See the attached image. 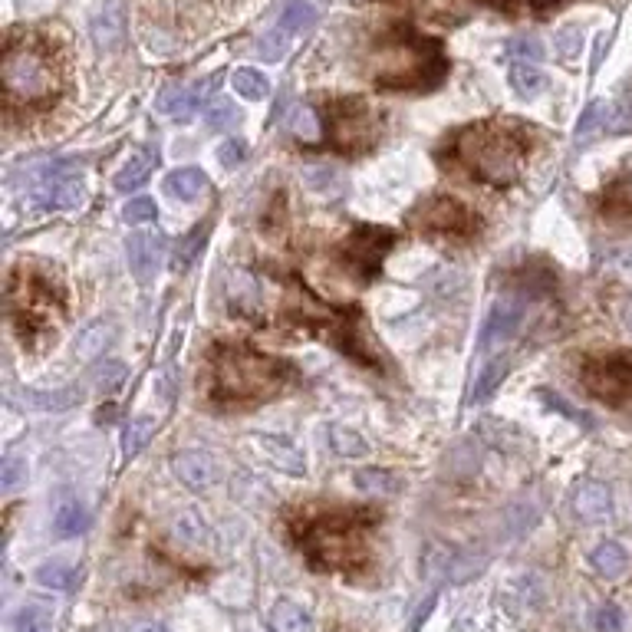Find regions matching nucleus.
Instances as JSON below:
<instances>
[{
    "label": "nucleus",
    "instance_id": "1",
    "mask_svg": "<svg viewBox=\"0 0 632 632\" xmlns=\"http://www.w3.org/2000/svg\"><path fill=\"white\" fill-rule=\"evenodd\" d=\"M293 379V366L284 359L254 353L247 346L221 343L211 353V395L221 402L270 399Z\"/></svg>",
    "mask_w": 632,
    "mask_h": 632
},
{
    "label": "nucleus",
    "instance_id": "2",
    "mask_svg": "<svg viewBox=\"0 0 632 632\" xmlns=\"http://www.w3.org/2000/svg\"><path fill=\"white\" fill-rule=\"evenodd\" d=\"M372 73L386 89H432L448 76V60L438 40L399 27L379 43Z\"/></svg>",
    "mask_w": 632,
    "mask_h": 632
},
{
    "label": "nucleus",
    "instance_id": "3",
    "mask_svg": "<svg viewBox=\"0 0 632 632\" xmlns=\"http://www.w3.org/2000/svg\"><path fill=\"white\" fill-rule=\"evenodd\" d=\"M455 155L465 162L468 172L484 185H514L524 168V142L504 126L484 122L458 132Z\"/></svg>",
    "mask_w": 632,
    "mask_h": 632
},
{
    "label": "nucleus",
    "instance_id": "4",
    "mask_svg": "<svg viewBox=\"0 0 632 632\" xmlns=\"http://www.w3.org/2000/svg\"><path fill=\"white\" fill-rule=\"evenodd\" d=\"M369 527V514L363 511H336L316 517L300 534L313 567L320 570H346L363 557V530Z\"/></svg>",
    "mask_w": 632,
    "mask_h": 632
},
{
    "label": "nucleus",
    "instance_id": "5",
    "mask_svg": "<svg viewBox=\"0 0 632 632\" xmlns=\"http://www.w3.org/2000/svg\"><path fill=\"white\" fill-rule=\"evenodd\" d=\"M4 89L7 103L14 106H50L60 96V76L37 43L10 40L4 53Z\"/></svg>",
    "mask_w": 632,
    "mask_h": 632
},
{
    "label": "nucleus",
    "instance_id": "6",
    "mask_svg": "<svg viewBox=\"0 0 632 632\" xmlns=\"http://www.w3.org/2000/svg\"><path fill=\"white\" fill-rule=\"evenodd\" d=\"M10 313H14L17 326L24 330V336L40 333L53 326L63 316V297L56 284H50L47 277L37 274V270H17L14 280H10V293H7Z\"/></svg>",
    "mask_w": 632,
    "mask_h": 632
},
{
    "label": "nucleus",
    "instance_id": "7",
    "mask_svg": "<svg viewBox=\"0 0 632 632\" xmlns=\"http://www.w3.org/2000/svg\"><path fill=\"white\" fill-rule=\"evenodd\" d=\"M395 247V231L389 228H356L340 247V261L356 280H372L379 274V264Z\"/></svg>",
    "mask_w": 632,
    "mask_h": 632
},
{
    "label": "nucleus",
    "instance_id": "8",
    "mask_svg": "<svg viewBox=\"0 0 632 632\" xmlns=\"http://www.w3.org/2000/svg\"><path fill=\"white\" fill-rule=\"evenodd\" d=\"M583 386L606 405H623L632 399V359L629 356H600L583 369Z\"/></svg>",
    "mask_w": 632,
    "mask_h": 632
},
{
    "label": "nucleus",
    "instance_id": "9",
    "mask_svg": "<svg viewBox=\"0 0 632 632\" xmlns=\"http://www.w3.org/2000/svg\"><path fill=\"white\" fill-rule=\"evenodd\" d=\"M330 132H333V149L363 152L376 142V116H372V109L366 103H356V99L333 103Z\"/></svg>",
    "mask_w": 632,
    "mask_h": 632
},
{
    "label": "nucleus",
    "instance_id": "10",
    "mask_svg": "<svg viewBox=\"0 0 632 632\" xmlns=\"http://www.w3.org/2000/svg\"><path fill=\"white\" fill-rule=\"evenodd\" d=\"M415 224L428 234H445V237H468L478 231L474 211L455 198H428L425 205L415 211Z\"/></svg>",
    "mask_w": 632,
    "mask_h": 632
},
{
    "label": "nucleus",
    "instance_id": "11",
    "mask_svg": "<svg viewBox=\"0 0 632 632\" xmlns=\"http://www.w3.org/2000/svg\"><path fill=\"white\" fill-rule=\"evenodd\" d=\"M247 448H251L267 468H274L280 474H290V478H303V474H307V458H303V451L284 435H264V432L247 435Z\"/></svg>",
    "mask_w": 632,
    "mask_h": 632
},
{
    "label": "nucleus",
    "instance_id": "12",
    "mask_svg": "<svg viewBox=\"0 0 632 632\" xmlns=\"http://www.w3.org/2000/svg\"><path fill=\"white\" fill-rule=\"evenodd\" d=\"M165 234L162 231H135L126 241V254H129V270L139 284H152V277L158 274V267L165 261Z\"/></svg>",
    "mask_w": 632,
    "mask_h": 632
},
{
    "label": "nucleus",
    "instance_id": "13",
    "mask_svg": "<svg viewBox=\"0 0 632 632\" xmlns=\"http://www.w3.org/2000/svg\"><path fill=\"white\" fill-rule=\"evenodd\" d=\"M524 320V303L521 300H501L494 303L488 320L481 326V336H478V353H491V349H498L501 343H507L511 336L517 333V326Z\"/></svg>",
    "mask_w": 632,
    "mask_h": 632
},
{
    "label": "nucleus",
    "instance_id": "14",
    "mask_svg": "<svg viewBox=\"0 0 632 632\" xmlns=\"http://www.w3.org/2000/svg\"><path fill=\"white\" fill-rule=\"evenodd\" d=\"M570 507L583 524H603L613 517V494L600 481H577L570 491Z\"/></svg>",
    "mask_w": 632,
    "mask_h": 632
},
{
    "label": "nucleus",
    "instance_id": "15",
    "mask_svg": "<svg viewBox=\"0 0 632 632\" xmlns=\"http://www.w3.org/2000/svg\"><path fill=\"white\" fill-rule=\"evenodd\" d=\"M172 471L178 481L195 491H205L221 478V465L208 455V451H178L172 458Z\"/></svg>",
    "mask_w": 632,
    "mask_h": 632
},
{
    "label": "nucleus",
    "instance_id": "16",
    "mask_svg": "<svg viewBox=\"0 0 632 632\" xmlns=\"http://www.w3.org/2000/svg\"><path fill=\"white\" fill-rule=\"evenodd\" d=\"M76 402H83V389L79 386H63V389H17L14 405L27 412H66L73 409Z\"/></svg>",
    "mask_w": 632,
    "mask_h": 632
},
{
    "label": "nucleus",
    "instance_id": "17",
    "mask_svg": "<svg viewBox=\"0 0 632 632\" xmlns=\"http://www.w3.org/2000/svg\"><path fill=\"white\" fill-rule=\"evenodd\" d=\"M89 37H93L99 53H112L122 47V40H126V10H122L119 0H109V4L93 17Z\"/></svg>",
    "mask_w": 632,
    "mask_h": 632
},
{
    "label": "nucleus",
    "instance_id": "18",
    "mask_svg": "<svg viewBox=\"0 0 632 632\" xmlns=\"http://www.w3.org/2000/svg\"><path fill=\"white\" fill-rule=\"evenodd\" d=\"M198 106H201L198 89L195 86H185V83L165 86L162 93H158V99H155V109L162 112V116L175 119V122H191V119H195Z\"/></svg>",
    "mask_w": 632,
    "mask_h": 632
},
{
    "label": "nucleus",
    "instance_id": "19",
    "mask_svg": "<svg viewBox=\"0 0 632 632\" xmlns=\"http://www.w3.org/2000/svg\"><path fill=\"white\" fill-rule=\"evenodd\" d=\"M116 340V326L109 320H93L89 326H83L76 336V356L79 363H93L109 349V343Z\"/></svg>",
    "mask_w": 632,
    "mask_h": 632
},
{
    "label": "nucleus",
    "instance_id": "20",
    "mask_svg": "<svg viewBox=\"0 0 632 632\" xmlns=\"http://www.w3.org/2000/svg\"><path fill=\"white\" fill-rule=\"evenodd\" d=\"M165 191L175 201H185V205H191V201H198L208 191V178H205L201 168H191V165L175 168V172L165 175Z\"/></svg>",
    "mask_w": 632,
    "mask_h": 632
},
{
    "label": "nucleus",
    "instance_id": "21",
    "mask_svg": "<svg viewBox=\"0 0 632 632\" xmlns=\"http://www.w3.org/2000/svg\"><path fill=\"white\" fill-rule=\"evenodd\" d=\"M89 511L83 501L76 498H63L60 504H56V514H53V527H56V537L60 540H70V537H79L89 530Z\"/></svg>",
    "mask_w": 632,
    "mask_h": 632
},
{
    "label": "nucleus",
    "instance_id": "22",
    "mask_svg": "<svg viewBox=\"0 0 632 632\" xmlns=\"http://www.w3.org/2000/svg\"><path fill=\"white\" fill-rule=\"evenodd\" d=\"M590 563L603 580H619L629 570V553L616 540H600L590 553Z\"/></svg>",
    "mask_w": 632,
    "mask_h": 632
},
{
    "label": "nucleus",
    "instance_id": "23",
    "mask_svg": "<svg viewBox=\"0 0 632 632\" xmlns=\"http://www.w3.org/2000/svg\"><path fill=\"white\" fill-rule=\"evenodd\" d=\"M267 623L274 632H313V616L300 603H290V600H280L270 609Z\"/></svg>",
    "mask_w": 632,
    "mask_h": 632
},
{
    "label": "nucleus",
    "instance_id": "24",
    "mask_svg": "<svg viewBox=\"0 0 632 632\" xmlns=\"http://www.w3.org/2000/svg\"><path fill=\"white\" fill-rule=\"evenodd\" d=\"M313 20H316V7L310 4V0H290V4L280 10L274 27L284 33L287 40H293V37H300L303 30H310Z\"/></svg>",
    "mask_w": 632,
    "mask_h": 632
},
{
    "label": "nucleus",
    "instance_id": "25",
    "mask_svg": "<svg viewBox=\"0 0 632 632\" xmlns=\"http://www.w3.org/2000/svg\"><path fill=\"white\" fill-rule=\"evenodd\" d=\"M507 372H511V366H507V359H491L488 366H484L478 372V379H474V386H471V395H468V402L471 405H481V402H488L494 392L501 389V382L507 379Z\"/></svg>",
    "mask_w": 632,
    "mask_h": 632
},
{
    "label": "nucleus",
    "instance_id": "26",
    "mask_svg": "<svg viewBox=\"0 0 632 632\" xmlns=\"http://www.w3.org/2000/svg\"><path fill=\"white\" fill-rule=\"evenodd\" d=\"M228 293H231L234 307L241 313H254V310L264 307V290H261V284H257V277H251V274H231Z\"/></svg>",
    "mask_w": 632,
    "mask_h": 632
},
{
    "label": "nucleus",
    "instance_id": "27",
    "mask_svg": "<svg viewBox=\"0 0 632 632\" xmlns=\"http://www.w3.org/2000/svg\"><path fill=\"white\" fill-rule=\"evenodd\" d=\"M231 86L237 96L251 99V103H261V99L270 96V79L261 70H254V66H237L231 76Z\"/></svg>",
    "mask_w": 632,
    "mask_h": 632
},
{
    "label": "nucleus",
    "instance_id": "28",
    "mask_svg": "<svg viewBox=\"0 0 632 632\" xmlns=\"http://www.w3.org/2000/svg\"><path fill=\"white\" fill-rule=\"evenodd\" d=\"M33 580H37L40 586H47V590L66 593L76 583V567H73V563H66V560H47V563H40V567L33 570Z\"/></svg>",
    "mask_w": 632,
    "mask_h": 632
},
{
    "label": "nucleus",
    "instance_id": "29",
    "mask_svg": "<svg viewBox=\"0 0 632 632\" xmlns=\"http://www.w3.org/2000/svg\"><path fill=\"white\" fill-rule=\"evenodd\" d=\"M172 534H175L178 544H185V547H208V540H211L208 524L201 521L195 511L178 514L175 524H172Z\"/></svg>",
    "mask_w": 632,
    "mask_h": 632
},
{
    "label": "nucleus",
    "instance_id": "30",
    "mask_svg": "<svg viewBox=\"0 0 632 632\" xmlns=\"http://www.w3.org/2000/svg\"><path fill=\"white\" fill-rule=\"evenodd\" d=\"M613 119H616V106L596 99V103L583 109V116L577 122V142H586L596 129H613Z\"/></svg>",
    "mask_w": 632,
    "mask_h": 632
},
{
    "label": "nucleus",
    "instance_id": "31",
    "mask_svg": "<svg viewBox=\"0 0 632 632\" xmlns=\"http://www.w3.org/2000/svg\"><path fill=\"white\" fill-rule=\"evenodd\" d=\"M326 438H330V448L336 451V455H343V458H363L369 445H366V438L356 432V428H349V425H330L326 428Z\"/></svg>",
    "mask_w": 632,
    "mask_h": 632
},
{
    "label": "nucleus",
    "instance_id": "32",
    "mask_svg": "<svg viewBox=\"0 0 632 632\" xmlns=\"http://www.w3.org/2000/svg\"><path fill=\"white\" fill-rule=\"evenodd\" d=\"M547 79L537 70L534 63H514L511 66V89L517 93V99H537L544 93Z\"/></svg>",
    "mask_w": 632,
    "mask_h": 632
},
{
    "label": "nucleus",
    "instance_id": "33",
    "mask_svg": "<svg viewBox=\"0 0 632 632\" xmlns=\"http://www.w3.org/2000/svg\"><path fill=\"white\" fill-rule=\"evenodd\" d=\"M152 172V155L149 152H135L126 165L119 168L116 178H112V185H116V191H132L145 185V178H149Z\"/></svg>",
    "mask_w": 632,
    "mask_h": 632
},
{
    "label": "nucleus",
    "instance_id": "34",
    "mask_svg": "<svg viewBox=\"0 0 632 632\" xmlns=\"http://www.w3.org/2000/svg\"><path fill=\"white\" fill-rule=\"evenodd\" d=\"M152 435H155V419H152V415H139V419H132L126 425V432H122V455L135 458L145 445L152 442Z\"/></svg>",
    "mask_w": 632,
    "mask_h": 632
},
{
    "label": "nucleus",
    "instance_id": "35",
    "mask_svg": "<svg viewBox=\"0 0 632 632\" xmlns=\"http://www.w3.org/2000/svg\"><path fill=\"white\" fill-rule=\"evenodd\" d=\"M17 632H53V609L43 603H27L20 606V613L14 616Z\"/></svg>",
    "mask_w": 632,
    "mask_h": 632
},
{
    "label": "nucleus",
    "instance_id": "36",
    "mask_svg": "<svg viewBox=\"0 0 632 632\" xmlns=\"http://www.w3.org/2000/svg\"><path fill=\"white\" fill-rule=\"evenodd\" d=\"M356 488L366 491V494H392L402 488V481L395 478L392 471H382V468H363L356 471Z\"/></svg>",
    "mask_w": 632,
    "mask_h": 632
},
{
    "label": "nucleus",
    "instance_id": "37",
    "mask_svg": "<svg viewBox=\"0 0 632 632\" xmlns=\"http://www.w3.org/2000/svg\"><path fill=\"white\" fill-rule=\"evenodd\" d=\"M208 231H211V224L201 221L195 231L185 234V241L178 244V251H175V267L178 270H185V267L195 264V257L201 254V247H205V241H208Z\"/></svg>",
    "mask_w": 632,
    "mask_h": 632
},
{
    "label": "nucleus",
    "instance_id": "38",
    "mask_svg": "<svg viewBox=\"0 0 632 632\" xmlns=\"http://www.w3.org/2000/svg\"><path fill=\"white\" fill-rule=\"evenodd\" d=\"M583 43H586V37H583V30H580L577 24L560 27V30H557V37H553V47H557V56H560L563 63H573V60H577V56L583 53Z\"/></svg>",
    "mask_w": 632,
    "mask_h": 632
},
{
    "label": "nucleus",
    "instance_id": "39",
    "mask_svg": "<svg viewBox=\"0 0 632 632\" xmlns=\"http://www.w3.org/2000/svg\"><path fill=\"white\" fill-rule=\"evenodd\" d=\"M481 435H484V442H488L491 448H517V445H521V432L511 428L507 422H498V419H484L481 422Z\"/></svg>",
    "mask_w": 632,
    "mask_h": 632
},
{
    "label": "nucleus",
    "instance_id": "40",
    "mask_svg": "<svg viewBox=\"0 0 632 632\" xmlns=\"http://www.w3.org/2000/svg\"><path fill=\"white\" fill-rule=\"evenodd\" d=\"M27 458H20V455H7L4 458V465H0V491L4 494H14L17 488H24L27 484Z\"/></svg>",
    "mask_w": 632,
    "mask_h": 632
},
{
    "label": "nucleus",
    "instance_id": "41",
    "mask_svg": "<svg viewBox=\"0 0 632 632\" xmlns=\"http://www.w3.org/2000/svg\"><path fill=\"white\" fill-rule=\"evenodd\" d=\"M290 132L297 135L300 142H316L320 139V119L310 106H297L290 112Z\"/></svg>",
    "mask_w": 632,
    "mask_h": 632
},
{
    "label": "nucleus",
    "instance_id": "42",
    "mask_svg": "<svg viewBox=\"0 0 632 632\" xmlns=\"http://www.w3.org/2000/svg\"><path fill=\"white\" fill-rule=\"evenodd\" d=\"M205 119L214 132H224V129H234L237 122H241V109H237L234 103H228V99H214V103L205 109Z\"/></svg>",
    "mask_w": 632,
    "mask_h": 632
},
{
    "label": "nucleus",
    "instance_id": "43",
    "mask_svg": "<svg viewBox=\"0 0 632 632\" xmlns=\"http://www.w3.org/2000/svg\"><path fill=\"white\" fill-rule=\"evenodd\" d=\"M507 53H511L517 63H537V60H544V43L537 37H530V33H521V37H514L507 43Z\"/></svg>",
    "mask_w": 632,
    "mask_h": 632
},
{
    "label": "nucleus",
    "instance_id": "44",
    "mask_svg": "<svg viewBox=\"0 0 632 632\" xmlns=\"http://www.w3.org/2000/svg\"><path fill=\"white\" fill-rule=\"evenodd\" d=\"M287 47H290V40L274 27L270 33H264L261 43H257V56H261V60H267V63H280V60H284Z\"/></svg>",
    "mask_w": 632,
    "mask_h": 632
},
{
    "label": "nucleus",
    "instance_id": "45",
    "mask_svg": "<svg viewBox=\"0 0 632 632\" xmlns=\"http://www.w3.org/2000/svg\"><path fill=\"white\" fill-rule=\"evenodd\" d=\"M155 214H158V208H155V201L152 198H132L126 208H122V221L126 224H145V221H155Z\"/></svg>",
    "mask_w": 632,
    "mask_h": 632
},
{
    "label": "nucleus",
    "instance_id": "46",
    "mask_svg": "<svg viewBox=\"0 0 632 632\" xmlns=\"http://www.w3.org/2000/svg\"><path fill=\"white\" fill-rule=\"evenodd\" d=\"M537 395H540V399H544L547 405H550V409H557L560 415H567V419H573V422H583V425H590V415H583V412H577V409H573V405L567 402V399H563V395H557V392H550V389H537Z\"/></svg>",
    "mask_w": 632,
    "mask_h": 632
},
{
    "label": "nucleus",
    "instance_id": "47",
    "mask_svg": "<svg viewBox=\"0 0 632 632\" xmlns=\"http://www.w3.org/2000/svg\"><path fill=\"white\" fill-rule=\"evenodd\" d=\"M593 623H596V629H600V632H619V629H623L626 619H623V609L613 606V603H606V606L596 609Z\"/></svg>",
    "mask_w": 632,
    "mask_h": 632
},
{
    "label": "nucleus",
    "instance_id": "48",
    "mask_svg": "<svg viewBox=\"0 0 632 632\" xmlns=\"http://www.w3.org/2000/svg\"><path fill=\"white\" fill-rule=\"evenodd\" d=\"M218 158H221V165H224V168L244 165V158H247V142H244V139H228V142H221V145H218Z\"/></svg>",
    "mask_w": 632,
    "mask_h": 632
},
{
    "label": "nucleus",
    "instance_id": "49",
    "mask_svg": "<svg viewBox=\"0 0 632 632\" xmlns=\"http://www.w3.org/2000/svg\"><path fill=\"white\" fill-rule=\"evenodd\" d=\"M122 379H126V366L122 363H106L103 369H99V389L103 392H116V386Z\"/></svg>",
    "mask_w": 632,
    "mask_h": 632
},
{
    "label": "nucleus",
    "instance_id": "50",
    "mask_svg": "<svg viewBox=\"0 0 632 632\" xmlns=\"http://www.w3.org/2000/svg\"><path fill=\"white\" fill-rule=\"evenodd\" d=\"M432 606H435V593H432V596H428V600L422 603V609H419V613H415V616H412V623H409V629H405V632H419V629H422V623H425V619H428V616H432Z\"/></svg>",
    "mask_w": 632,
    "mask_h": 632
},
{
    "label": "nucleus",
    "instance_id": "51",
    "mask_svg": "<svg viewBox=\"0 0 632 632\" xmlns=\"http://www.w3.org/2000/svg\"><path fill=\"white\" fill-rule=\"evenodd\" d=\"M129 632H165L158 623H135V626H129Z\"/></svg>",
    "mask_w": 632,
    "mask_h": 632
},
{
    "label": "nucleus",
    "instance_id": "52",
    "mask_svg": "<svg viewBox=\"0 0 632 632\" xmlns=\"http://www.w3.org/2000/svg\"><path fill=\"white\" fill-rule=\"evenodd\" d=\"M530 7H537V10H550V7H560L563 0H527Z\"/></svg>",
    "mask_w": 632,
    "mask_h": 632
}]
</instances>
